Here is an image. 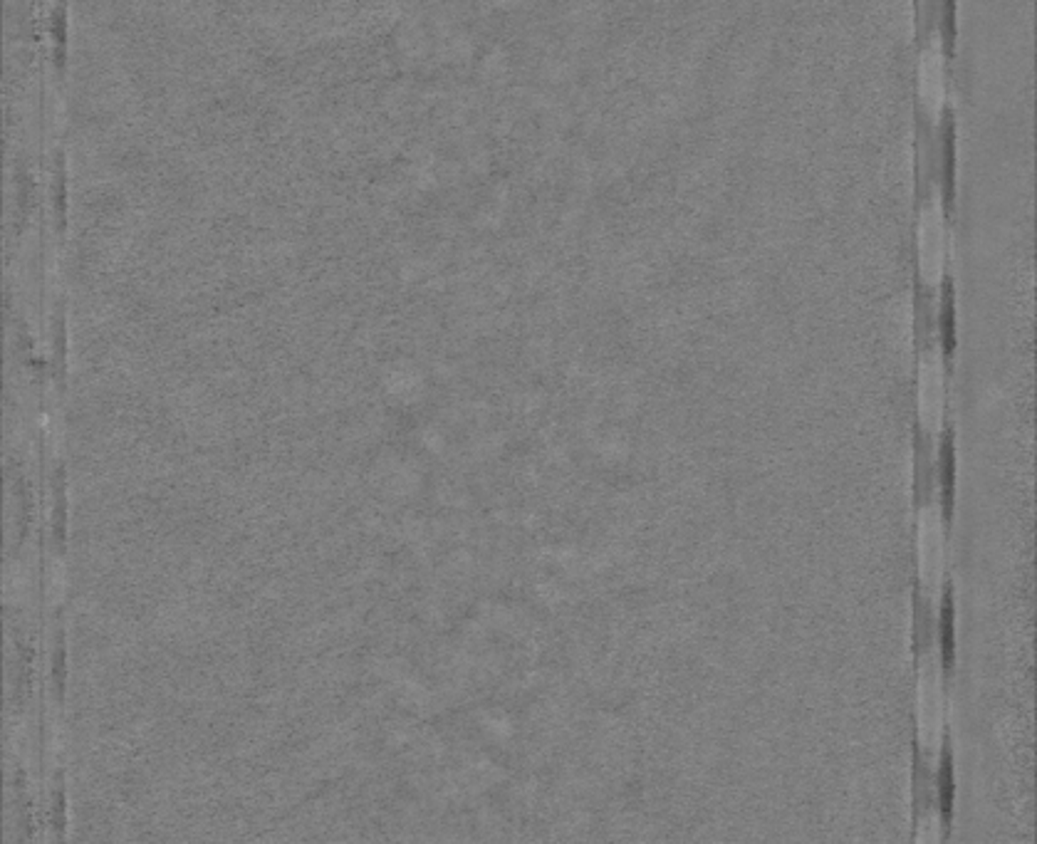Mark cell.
Masks as SVG:
<instances>
[{
	"label": "cell",
	"mask_w": 1037,
	"mask_h": 844,
	"mask_svg": "<svg viewBox=\"0 0 1037 844\" xmlns=\"http://www.w3.org/2000/svg\"><path fill=\"white\" fill-rule=\"evenodd\" d=\"M943 89H946V82H943L941 58H939L936 48H931L924 58V65H921V95L926 99V105L939 109L943 102Z\"/></svg>",
	"instance_id": "7a4b0ae2"
},
{
	"label": "cell",
	"mask_w": 1037,
	"mask_h": 844,
	"mask_svg": "<svg viewBox=\"0 0 1037 844\" xmlns=\"http://www.w3.org/2000/svg\"><path fill=\"white\" fill-rule=\"evenodd\" d=\"M921 263H924V273L929 278L939 275V267L943 263V233H941V221L936 216V208H931L924 213L921 221Z\"/></svg>",
	"instance_id": "6da1fadb"
}]
</instances>
